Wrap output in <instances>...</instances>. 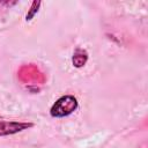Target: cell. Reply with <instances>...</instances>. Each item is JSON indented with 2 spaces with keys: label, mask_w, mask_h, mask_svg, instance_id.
Wrapping results in <instances>:
<instances>
[{
  "label": "cell",
  "mask_w": 148,
  "mask_h": 148,
  "mask_svg": "<svg viewBox=\"0 0 148 148\" xmlns=\"http://www.w3.org/2000/svg\"><path fill=\"white\" fill-rule=\"evenodd\" d=\"M79 106L76 97L73 95H64L59 97L50 109V114L53 118H64L72 114Z\"/></svg>",
  "instance_id": "6da1fadb"
},
{
  "label": "cell",
  "mask_w": 148,
  "mask_h": 148,
  "mask_svg": "<svg viewBox=\"0 0 148 148\" xmlns=\"http://www.w3.org/2000/svg\"><path fill=\"white\" fill-rule=\"evenodd\" d=\"M34 123L30 121H16V120H0V136L13 135L24 130L31 128Z\"/></svg>",
  "instance_id": "7a4b0ae2"
},
{
  "label": "cell",
  "mask_w": 148,
  "mask_h": 148,
  "mask_svg": "<svg viewBox=\"0 0 148 148\" xmlns=\"http://www.w3.org/2000/svg\"><path fill=\"white\" fill-rule=\"evenodd\" d=\"M18 77L24 83H29V82L43 83L45 81V77H44L43 73L34 64L22 66L20 72H18Z\"/></svg>",
  "instance_id": "3957f363"
},
{
  "label": "cell",
  "mask_w": 148,
  "mask_h": 148,
  "mask_svg": "<svg viewBox=\"0 0 148 148\" xmlns=\"http://www.w3.org/2000/svg\"><path fill=\"white\" fill-rule=\"evenodd\" d=\"M88 58H89V54L84 49L76 47L72 56V64L75 68H82L87 64Z\"/></svg>",
  "instance_id": "277c9868"
},
{
  "label": "cell",
  "mask_w": 148,
  "mask_h": 148,
  "mask_svg": "<svg viewBox=\"0 0 148 148\" xmlns=\"http://www.w3.org/2000/svg\"><path fill=\"white\" fill-rule=\"evenodd\" d=\"M40 5H42L40 1H34V2L31 3V6H30V8L28 9V13H27V15H25V21L32 20V17L38 13Z\"/></svg>",
  "instance_id": "5b68a950"
}]
</instances>
